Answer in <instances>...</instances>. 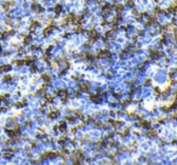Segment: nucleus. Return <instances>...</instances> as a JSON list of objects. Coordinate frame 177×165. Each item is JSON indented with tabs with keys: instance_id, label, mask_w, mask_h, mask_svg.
Returning <instances> with one entry per match:
<instances>
[{
	"instance_id": "8",
	"label": "nucleus",
	"mask_w": 177,
	"mask_h": 165,
	"mask_svg": "<svg viewBox=\"0 0 177 165\" xmlns=\"http://www.w3.org/2000/svg\"><path fill=\"white\" fill-rule=\"evenodd\" d=\"M172 145H173V146H177V140H173V141H172Z\"/></svg>"
},
{
	"instance_id": "9",
	"label": "nucleus",
	"mask_w": 177,
	"mask_h": 165,
	"mask_svg": "<svg viewBox=\"0 0 177 165\" xmlns=\"http://www.w3.org/2000/svg\"><path fill=\"white\" fill-rule=\"evenodd\" d=\"M0 51H1V47H0Z\"/></svg>"
},
{
	"instance_id": "6",
	"label": "nucleus",
	"mask_w": 177,
	"mask_h": 165,
	"mask_svg": "<svg viewBox=\"0 0 177 165\" xmlns=\"http://www.w3.org/2000/svg\"><path fill=\"white\" fill-rule=\"evenodd\" d=\"M154 91L157 92V94H161V90H160L159 88H155V89H154Z\"/></svg>"
},
{
	"instance_id": "4",
	"label": "nucleus",
	"mask_w": 177,
	"mask_h": 165,
	"mask_svg": "<svg viewBox=\"0 0 177 165\" xmlns=\"http://www.w3.org/2000/svg\"><path fill=\"white\" fill-rule=\"evenodd\" d=\"M39 22H33V24L30 26V31H34V29H37V28L39 27Z\"/></svg>"
},
{
	"instance_id": "3",
	"label": "nucleus",
	"mask_w": 177,
	"mask_h": 165,
	"mask_svg": "<svg viewBox=\"0 0 177 165\" xmlns=\"http://www.w3.org/2000/svg\"><path fill=\"white\" fill-rule=\"evenodd\" d=\"M61 11H62V4L56 5V8H55V12L58 15V13H61Z\"/></svg>"
},
{
	"instance_id": "1",
	"label": "nucleus",
	"mask_w": 177,
	"mask_h": 165,
	"mask_svg": "<svg viewBox=\"0 0 177 165\" xmlns=\"http://www.w3.org/2000/svg\"><path fill=\"white\" fill-rule=\"evenodd\" d=\"M57 96L60 98H62V101H64V100H67V97H68V91L67 90H58Z\"/></svg>"
},
{
	"instance_id": "5",
	"label": "nucleus",
	"mask_w": 177,
	"mask_h": 165,
	"mask_svg": "<svg viewBox=\"0 0 177 165\" xmlns=\"http://www.w3.org/2000/svg\"><path fill=\"white\" fill-rule=\"evenodd\" d=\"M5 158H8V159L12 158V153H5Z\"/></svg>"
},
{
	"instance_id": "2",
	"label": "nucleus",
	"mask_w": 177,
	"mask_h": 165,
	"mask_svg": "<svg viewBox=\"0 0 177 165\" xmlns=\"http://www.w3.org/2000/svg\"><path fill=\"white\" fill-rule=\"evenodd\" d=\"M11 69V66H1L0 67V73H4V72H9Z\"/></svg>"
},
{
	"instance_id": "7",
	"label": "nucleus",
	"mask_w": 177,
	"mask_h": 165,
	"mask_svg": "<svg viewBox=\"0 0 177 165\" xmlns=\"http://www.w3.org/2000/svg\"><path fill=\"white\" fill-rule=\"evenodd\" d=\"M4 80H5V81H8V80H11V77H5V78H4Z\"/></svg>"
}]
</instances>
